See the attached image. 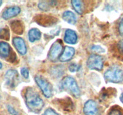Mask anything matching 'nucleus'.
<instances>
[{"instance_id":"9b49d317","label":"nucleus","mask_w":123,"mask_h":115,"mask_svg":"<svg viewBox=\"0 0 123 115\" xmlns=\"http://www.w3.org/2000/svg\"><path fill=\"white\" fill-rule=\"evenodd\" d=\"M20 12V8L18 6H12L7 8L2 14V17L5 20H8L11 18L18 16Z\"/></svg>"},{"instance_id":"20e7f679","label":"nucleus","mask_w":123,"mask_h":115,"mask_svg":"<svg viewBox=\"0 0 123 115\" xmlns=\"http://www.w3.org/2000/svg\"><path fill=\"white\" fill-rule=\"evenodd\" d=\"M35 81L40 87L42 93L46 98H50L52 95V86L51 84L43 77L37 75L35 76Z\"/></svg>"},{"instance_id":"f8f14e48","label":"nucleus","mask_w":123,"mask_h":115,"mask_svg":"<svg viewBox=\"0 0 123 115\" xmlns=\"http://www.w3.org/2000/svg\"><path fill=\"white\" fill-rule=\"evenodd\" d=\"M74 52H75V50L74 48L72 47L66 46L61 55H60V58H59L60 61L61 62H67V61H70L74 56Z\"/></svg>"},{"instance_id":"c85d7f7f","label":"nucleus","mask_w":123,"mask_h":115,"mask_svg":"<svg viewBox=\"0 0 123 115\" xmlns=\"http://www.w3.org/2000/svg\"><path fill=\"white\" fill-rule=\"evenodd\" d=\"M119 48H120V50L123 53V40L120 41V43H119Z\"/></svg>"},{"instance_id":"0eeeda50","label":"nucleus","mask_w":123,"mask_h":115,"mask_svg":"<svg viewBox=\"0 0 123 115\" xmlns=\"http://www.w3.org/2000/svg\"><path fill=\"white\" fill-rule=\"evenodd\" d=\"M34 20L36 23L41 26L49 27L55 25L58 21V19L50 16L39 14L35 17Z\"/></svg>"},{"instance_id":"b1692460","label":"nucleus","mask_w":123,"mask_h":115,"mask_svg":"<svg viewBox=\"0 0 123 115\" xmlns=\"http://www.w3.org/2000/svg\"><path fill=\"white\" fill-rule=\"evenodd\" d=\"M20 73H21L22 75L24 77L25 79H28L29 77V70L27 68H21L20 69Z\"/></svg>"},{"instance_id":"393cba45","label":"nucleus","mask_w":123,"mask_h":115,"mask_svg":"<svg viewBox=\"0 0 123 115\" xmlns=\"http://www.w3.org/2000/svg\"><path fill=\"white\" fill-rule=\"evenodd\" d=\"M43 115H58V114L52 109L49 108L44 111Z\"/></svg>"},{"instance_id":"1a4fd4ad","label":"nucleus","mask_w":123,"mask_h":115,"mask_svg":"<svg viewBox=\"0 0 123 115\" xmlns=\"http://www.w3.org/2000/svg\"><path fill=\"white\" fill-rule=\"evenodd\" d=\"M84 113L85 115H99L97 104L94 100H88L85 103Z\"/></svg>"},{"instance_id":"4be33fe9","label":"nucleus","mask_w":123,"mask_h":115,"mask_svg":"<svg viewBox=\"0 0 123 115\" xmlns=\"http://www.w3.org/2000/svg\"><path fill=\"white\" fill-rule=\"evenodd\" d=\"M91 49H92V51L96 53H104L105 52V50L101 46H92Z\"/></svg>"},{"instance_id":"2eb2a0df","label":"nucleus","mask_w":123,"mask_h":115,"mask_svg":"<svg viewBox=\"0 0 123 115\" xmlns=\"http://www.w3.org/2000/svg\"><path fill=\"white\" fill-rule=\"evenodd\" d=\"M11 47L8 43L6 42H0V57L7 58L11 53Z\"/></svg>"},{"instance_id":"aec40b11","label":"nucleus","mask_w":123,"mask_h":115,"mask_svg":"<svg viewBox=\"0 0 123 115\" xmlns=\"http://www.w3.org/2000/svg\"><path fill=\"white\" fill-rule=\"evenodd\" d=\"M54 2H55V1H40L38 4V7L42 10L48 11L50 9V6H52Z\"/></svg>"},{"instance_id":"4468645a","label":"nucleus","mask_w":123,"mask_h":115,"mask_svg":"<svg viewBox=\"0 0 123 115\" xmlns=\"http://www.w3.org/2000/svg\"><path fill=\"white\" fill-rule=\"evenodd\" d=\"M10 26L13 32L18 35H22L24 31V24L21 21L15 20L10 23Z\"/></svg>"},{"instance_id":"a878e982","label":"nucleus","mask_w":123,"mask_h":115,"mask_svg":"<svg viewBox=\"0 0 123 115\" xmlns=\"http://www.w3.org/2000/svg\"><path fill=\"white\" fill-rule=\"evenodd\" d=\"M109 115H123V114L118 109H112L109 112Z\"/></svg>"},{"instance_id":"c756f323","label":"nucleus","mask_w":123,"mask_h":115,"mask_svg":"<svg viewBox=\"0 0 123 115\" xmlns=\"http://www.w3.org/2000/svg\"><path fill=\"white\" fill-rule=\"evenodd\" d=\"M120 100H121V101L123 103V93H122V94L121 95V97H120Z\"/></svg>"},{"instance_id":"a211bd4d","label":"nucleus","mask_w":123,"mask_h":115,"mask_svg":"<svg viewBox=\"0 0 123 115\" xmlns=\"http://www.w3.org/2000/svg\"><path fill=\"white\" fill-rule=\"evenodd\" d=\"M72 4L74 10L79 14H82L83 13V2L79 0H73L72 1Z\"/></svg>"},{"instance_id":"ddd939ff","label":"nucleus","mask_w":123,"mask_h":115,"mask_svg":"<svg viewBox=\"0 0 123 115\" xmlns=\"http://www.w3.org/2000/svg\"><path fill=\"white\" fill-rule=\"evenodd\" d=\"M64 40L66 43L70 44H74L76 43L77 40H78V35L75 31L68 29L66 30L65 32Z\"/></svg>"},{"instance_id":"2f4dec72","label":"nucleus","mask_w":123,"mask_h":115,"mask_svg":"<svg viewBox=\"0 0 123 115\" xmlns=\"http://www.w3.org/2000/svg\"><path fill=\"white\" fill-rule=\"evenodd\" d=\"M2 1H0V6H1V5L2 4Z\"/></svg>"},{"instance_id":"39448f33","label":"nucleus","mask_w":123,"mask_h":115,"mask_svg":"<svg viewBox=\"0 0 123 115\" xmlns=\"http://www.w3.org/2000/svg\"><path fill=\"white\" fill-rule=\"evenodd\" d=\"M86 63L90 69L101 71L103 68V59L100 55L92 54L89 56Z\"/></svg>"},{"instance_id":"5701e85b","label":"nucleus","mask_w":123,"mask_h":115,"mask_svg":"<svg viewBox=\"0 0 123 115\" xmlns=\"http://www.w3.org/2000/svg\"><path fill=\"white\" fill-rule=\"evenodd\" d=\"M79 68H80L79 66L75 63H71V64H70V65L68 66V69H69L70 71L72 72V73L77 71L79 69Z\"/></svg>"},{"instance_id":"423d86ee","label":"nucleus","mask_w":123,"mask_h":115,"mask_svg":"<svg viewBox=\"0 0 123 115\" xmlns=\"http://www.w3.org/2000/svg\"><path fill=\"white\" fill-rule=\"evenodd\" d=\"M62 50V43L60 40H57L53 43L48 53V59L50 61L55 62L58 58H60V55H61Z\"/></svg>"},{"instance_id":"6ab92c4d","label":"nucleus","mask_w":123,"mask_h":115,"mask_svg":"<svg viewBox=\"0 0 123 115\" xmlns=\"http://www.w3.org/2000/svg\"><path fill=\"white\" fill-rule=\"evenodd\" d=\"M51 73L52 75L54 76L55 77H60V76H61L64 73L63 68L61 65L54 67V68H52Z\"/></svg>"},{"instance_id":"dca6fc26","label":"nucleus","mask_w":123,"mask_h":115,"mask_svg":"<svg viewBox=\"0 0 123 115\" xmlns=\"http://www.w3.org/2000/svg\"><path fill=\"white\" fill-rule=\"evenodd\" d=\"M62 19L71 25H74L77 21L75 14L71 11H66L64 12L62 14Z\"/></svg>"},{"instance_id":"cd10ccee","label":"nucleus","mask_w":123,"mask_h":115,"mask_svg":"<svg viewBox=\"0 0 123 115\" xmlns=\"http://www.w3.org/2000/svg\"><path fill=\"white\" fill-rule=\"evenodd\" d=\"M119 32L121 35L123 36V17L121 19L120 21V24H119Z\"/></svg>"},{"instance_id":"7c9ffc66","label":"nucleus","mask_w":123,"mask_h":115,"mask_svg":"<svg viewBox=\"0 0 123 115\" xmlns=\"http://www.w3.org/2000/svg\"><path fill=\"white\" fill-rule=\"evenodd\" d=\"M2 63H1V62H0V69H1V68H2Z\"/></svg>"},{"instance_id":"7ed1b4c3","label":"nucleus","mask_w":123,"mask_h":115,"mask_svg":"<svg viewBox=\"0 0 123 115\" xmlns=\"http://www.w3.org/2000/svg\"><path fill=\"white\" fill-rule=\"evenodd\" d=\"M104 77L107 82H121L123 81V71L117 66H112L106 71Z\"/></svg>"},{"instance_id":"bb28decb","label":"nucleus","mask_w":123,"mask_h":115,"mask_svg":"<svg viewBox=\"0 0 123 115\" xmlns=\"http://www.w3.org/2000/svg\"><path fill=\"white\" fill-rule=\"evenodd\" d=\"M7 109H8V111H9L10 113L12 114V115H18V113L16 111V110H15V109H14L13 107L11 106V105H8V106H7Z\"/></svg>"},{"instance_id":"412c9836","label":"nucleus","mask_w":123,"mask_h":115,"mask_svg":"<svg viewBox=\"0 0 123 115\" xmlns=\"http://www.w3.org/2000/svg\"><path fill=\"white\" fill-rule=\"evenodd\" d=\"M10 38V32L7 28H2L0 29V39L8 40Z\"/></svg>"},{"instance_id":"f3484780","label":"nucleus","mask_w":123,"mask_h":115,"mask_svg":"<svg viewBox=\"0 0 123 115\" xmlns=\"http://www.w3.org/2000/svg\"><path fill=\"white\" fill-rule=\"evenodd\" d=\"M41 32L39 29L37 28H32L28 32V38L29 40L31 42L36 41L38 40L41 38Z\"/></svg>"},{"instance_id":"9d476101","label":"nucleus","mask_w":123,"mask_h":115,"mask_svg":"<svg viewBox=\"0 0 123 115\" xmlns=\"http://www.w3.org/2000/svg\"><path fill=\"white\" fill-rule=\"evenodd\" d=\"M13 44L17 51L22 55L26 54L27 52L25 41L20 37H14L13 39Z\"/></svg>"},{"instance_id":"f257e3e1","label":"nucleus","mask_w":123,"mask_h":115,"mask_svg":"<svg viewBox=\"0 0 123 115\" xmlns=\"http://www.w3.org/2000/svg\"><path fill=\"white\" fill-rule=\"evenodd\" d=\"M25 99L26 106L30 111L36 113L42 111L44 106V102L34 89L31 87L26 88Z\"/></svg>"},{"instance_id":"6e6552de","label":"nucleus","mask_w":123,"mask_h":115,"mask_svg":"<svg viewBox=\"0 0 123 115\" xmlns=\"http://www.w3.org/2000/svg\"><path fill=\"white\" fill-rule=\"evenodd\" d=\"M5 79L6 83L9 87H14L19 81V74L15 69H9L6 73Z\"/></svg>"},{"instance_id":"f03ea898","label":"nucleus","mask_w":123,"mask_h":115,"mask_svg":"<svg viewBox=\"0 0 123 115\" xmlns=\"http://www.w3.org/2000/svg\"><path fill=\"white\" fill-rule=\"evenodd\" d=\"M62 89L70 92L71 94L75 98H79L80 95V91L74 78L70 76L65 77L61 82Z\"/></svg>"}]
</instances>
